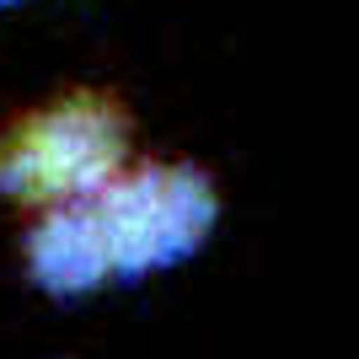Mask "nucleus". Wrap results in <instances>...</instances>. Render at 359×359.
<instances>
[{"label": "nucleus", "instance_id": "3", "mask_svg": "<svg viewBox=\"0 0 359 359\" xmlns=\"http://www.w3.org/2000/svg\"><path fill=\"white\" fill-rule=\"evenodd\" d=\"M22 263H27V279L54 300H81L113 279V252H107V236L86 198L32 210Z\"/></svg>", "mask_w": 359, "mask_h": 359}, {"label": "nucleus", "instance_id": "4", "mask_svg": "<svg viewBox=\"0 0 359 359\" xmlns=\"http://www.w3.org/2000/svg\"><path fill=\"white\" fill-rule=\"evenodd\" d=\"M6 6H22V0H0V11H6Z\"/></svg>", "mask_w": 359, "mask_h": 359}, {"label": "nucleus", "instance_id": "2", "mask_svg": "<svg viewBox=\"0 0 359 359\" xmlns=\"http://www.w3.org/2000/svg\"><path fill=\"white\" fill-rule=\"evenodd\" d=\"M113 252V279H156L204 252L220 225V188L194 161H129L86 198Z\"/></svg>", "mask_w": 359, "mask_h": 359}, {"label": "nucleus", "instance_id": "1", "mask_svg": "<svg viewBox=\"0 0 359 359\" xmlns=\"http://www.w3.org/2000/svg\"><path fill=\"white\" fill-rule=\"evenodd\" d=\"M135 161V129L107 91H65L0 129V198L54 210L102 194Z\"/></svg>", "mask_w": 359, "mask_h": 359}]
</instances>
